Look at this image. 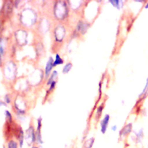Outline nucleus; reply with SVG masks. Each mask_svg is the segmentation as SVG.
Returning a JSON list of instances; mask_svg holds the SVG:
<instances>
[{
    "label": "nucleus",
    "mask_w": 148,
    "mask_h": 148,
    "mask_svg": "<svg viewBox=\"0 0 148 148\" xmlns=\"http://www.w3.org/2000/svg\"><path fill=\"white\" fill-rule=\"evenodd\" d=\"M147 148H148V143H147Z\"/></svg>",
    "instance_id": "21"
},
{
    "label": "nucleus",
    "mask_w": 148,
    "mask_h": 148,
    "mask_svg": "<svg viewBox=\"0 0 148 148\" xmlns=\"http://www.w3.org/2000/svg\"><path fill=\"white\" fill-rule=\"evenodd\" d=\"M112 131H116V130H117V126H116V125H113V126L112 127Z\"/></svg>",
    "instance_id": "17"
},
{
    "label": "nucleus",
    "mask_w": 148,
    "mask_h": 148,
    "mask_svg": "<svg viewBox=\"0 0 148 148\" xmlns=\"http://www.w3.org/2000/svg\"><path fill=\"white\" fill-rule=\"evenodd\" d=\"M148 96V77L146 80L145 85L144 88L139 95V100L140 102L144 100Z\"/></svg>",
    "instance_id": "4"
},
{
    "label": "nucleus",
    "mask_w": 148,
    "mask_h": 148,
    "mask_svg": "<svg viewBox=\"0 0 148 148\" xmlns=\"http://www.w3.org/2000/svg\"><path fill=\"white\" fill-rule=\"evenodd\" d=\"M5 101H6V102L7 103H9V102H10V99H9V98L8 97V95H6V96L5 97Z\"/></svg>",
    "instance_id": "18"
},
{
    "label": "nucleus",
    "mask_w": 148,
    "mask_h": 148,
    "mask_svg": "<svg viewBox=\"0 0 148 148\" xmlns=\"http://www.w3.org/2000/svg\"><path fill=\"white\" fill-rule=\"evenodd\" d=\"M5 116H6V119L9 121H12V115L10 114V113L8 111V110H6L5 111Z\"/></svg>",
    "instance_id": "13"
},
{
    "label": "nucleus",
    "mask_w": 148,
    "mask_h": 148,
    "mask_svg": "<svg viewBox=\"0 0 148 148\" xmlns=\"http://www.w3.org/2000/svg\"><path fill=\"white\" fill-rule=\"evenodd\" d=\"M109 119H110L109 115L106 114L103 117V119L101 121V131L103 134H104L107 130V127L109 121Z\"/></svg>",
    "instance_id": "3"
},
{
    "label": "nucleus",
    "mask_w": 148,
    "mask_h": 148,
    "mask_svg": "<svg viewBox=\"0 0 148 148\" xmlns=\"http://www.w3.org/2000/svg\"><path fill=\"white\" fill-rule=\"evenodd\" d=\"M3 148H5V147H3Z\"/></svg>",
    "instance_id": "22"
},
{
    "label": "nucleus",
    "mask_w": 148,
    "mask_h": 148,
    "mask_svg": "<svg viewBox=\"0 0 148 148\" xmlns=\"http://www.w3.org/2000/svg\"><path fill=\"white\" fill-rule=\"evenodd\" d=\"M94 138H91L90 139L87 140L83 145V148H92L94 143Z\"/></svg>",
    "instance_id": "7"
},
{
    "label": "nucleus",
    "mask_w": 148,
    "mask_h": 148,
    "mask_svg": "<svg viewBox=\"0 0 148 148\" xmlns=\"http://www.w3.org/2000/svg\"><path fill=\"white\" fill-rule=\"evenodd\" d=\"M132 131V124L128 123L120 131L119 136L121 139L127 137Z\"/></svg>",
    "instance_id": "1"
},
{
    "label": "nucleus",
    "mask_w": 148,
    "mask_h": 148,
    "mask_svg": "<svg viewBox=\"0 0 148 148\" xmlns=\"http://www.w3.org/2000/svg\"><path fill=\"white\" fill-rule=\"evenodd\" d=\"M55 85H56V82H55V81H53V82L51 83V86H50V90L53 89V88L54 87Z\"/></svg>",
    "instance_id": "16"
},
{
    "label": "nucleus",
    "mask_w": 148,
    "mask_h": 148,
    "mask_svg": "<svg viewBox=\"0 0 148 148\" xmlns=\"http://www.w3.org/2000/svg\"><path fill=\"white\" fill-rule=\"evenodd\" d=\"M110 2L115 7L118 9H120L123 6V2L121 1H110Z\"/></svg>",
    "instance_id": "9"
},
{
    "label": "nucleus",
    "mask_w": 148,
    "mask_h": 148,
    "mask_svg": "<svg viewBox=\"0 0 148 148\" xmlns=\"http://www.w3.org/2000/svg\"><path fill=\"white\" fill-rule=\"evenodd\" d=\"M26 139L30 140V144L34 143L36 141V133L34 131V128L30 126L28 129H27L26 134Z\"/></svg>",
    "instance_id": "2"
},
{
    "label": "nucleus",
    "mask_w": 148,
    "mask_h": 148,
    "mask_svg": "<svg viewBox=\"0 0 148 148\" xmlns=\"http://www.w3.org/2000/svg\"><path fill=\"white\" fill-rule=\"evenodd\" d=\"M37 124H38V125H37L36 131L40 132V129L42 127V119H41V117H39V119H38Z\"/></svg>",
    "instance_id": "12"
},
{
    "label": "nucleus",
    "mask_w": 148,
    "mask_h": 148,
    "mask_svg": "<svg viewBox=\"0 0 148 148\" xmlns=\"http://www.w3.org/2000/svg\"><path fill=\"white\" fill-rule=\"evenodd\" d=\"M18 144L14 140H10L7 145V148H18Z\"/></svg>",
    "instance_id": "8"
},
{
    "label": "nucleus",
    "mask_w": 148,
    "mask_h": 148,
    "mask_svg": "<svg viewBox=\"0 0 148 148\" xmlns=\"http://www.w3.org/2000/svg\"><path fill=\"white\" fill-rule=\"evenodd\" d=\"M31 148H39V147H38L36 146H32Z\"/></svg>",
    "instance_id": "20"
},
{
    "label": "nucleus",
    "mask_w": 148,
    "mask_h": 148,
    "mask_svg": "<svg viewBox=\"0 0 148 148\" xmlns=\"http://www.w3.org/2000/svg\"><path fill=\"white\" fill-rule=\"evenodd\" d=\"M86 29V27L85 25V24H83V23L82 22H79V23L78 24V29L79 30H82V31H84V29Z\"/></svg>",
    "instance_id": "14"
},
{
    "label": "nucleus",
    "mask_w": 148,
    "mask_h": 148,
    "mask_svg": "<svg viewBox=\"0 0 148 148\" xmlns=\"http://www.w3.org/2000/svg\"><path fill=\"white\" fill-rule=\"evenodd\" d=\"M144 8L146 9H148V1H146L144 5Z\"/></svg>",
    "instance_id": "19"
},
{
    "label": "nucleus",
    "mask_w": 148,
    "mask_h": 148,
    "mask_svg": "<svg viewBox=\"0 0 148 148\" xmlns=\"http://www.w3.org/2000/svg\"><path fill=\"white\" fill-rule=\"evenodd\" d=\"M144 137V131L142 128H140L138 132L135 134V140L137 143H139L142 140Z\"/></svg>",
    "instance_id": "5"
},
{
    "label": "nucleus",
    "mask_w": 148,
    "mask_h": 148,
    "mask_svg": "<svg viewBox=\"0 0 148 148\" xmlns=\"http://www.w3.org/2000/svg\"><path fill=\"white\" fill-rule=\"evenodd\" d=\"M102 109H103V107L102 106H99L98 109H97V114L98 115V116H100L102 112Z\"/></svg>",
    "instance_id": "15"
},
{
    "label": "nucleus",
    "mask_w": 148,
    "mask_h": 148,
    "mask_svg": "<svg viewBox=\"0 0 148 148\" xmlns=\"http://www.w3.org/2000/svg\"><path fill=\"white\" fill-rule=\"evenodd\" d=\"M71 67H72V64L71 63L66 64L63 68V72L64 73H68L69 71V70L71 69Z\"/></svg>",
    "instance_id": "11"
},
{
    "label": "nucleus",
    "mask_w": 148,
    "mask_h": 148,
    "mask_svg": "<svg viewBox=\"0 0 148 148\" xmlns=\"http://www.w3.org/2000/svg\"><path fill=\"white\" fill-rule=\"evenodd\" d=\"M62 62H63L62 60L60 57V56L58 54H57L56 56V59H55L54 61L53 62V66H56V65H57L58 64H62Z\"/></svg>",
    "instance_id": "10"
},
{
    "label": "nucleus",
    "mask_w": 148,
    "mask_h": 148,
    "mask_svg": "<svg viewBox=\"0 0 148 148\" xmlns=\"http://www.w3.org/2000/svg\"><path fill=\"white\" fill-rule=\"evenodd\" d=\"M53 66V58L51 57H50L49 60L48 61L47 63L46 64V68H45V73H46V76H47L49 74V73H50V72Z\"/></svg>",
    "instance_id": "6"
}]
</instances>
